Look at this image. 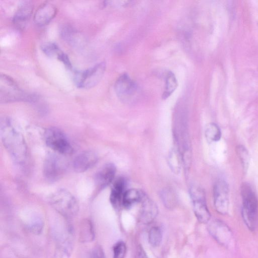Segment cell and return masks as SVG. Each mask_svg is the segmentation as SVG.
Instances as JSON below:
<instances>
[{
	"label": "cell",
	"mask_w": 258,
	"mask_h": 258,
	"mask_svg": "<svg viewBox=\"0 0 258 258\" xmlns=\"http://www.w3.org/2000/svg\"><path fill=\"white\" fill-rule=\"evenodd\" d=\"M0 135L2 143L13 160L18 164L24 163L27 149L22 135L13 125L10 119H1Z\"/></svg>",
	"instance_id": "6da1fadb"
},
{
	"label": "cell",
	"mask_w": 258,
	"mask_h": 258,
	"mask_svg": "<svg viewBox=\"0 0 258 258\" xmlns=\"http://www.w3.org/2000/svg\"><path fill=\"white\" fill-rule=\"evenodd\" d=\"M38 97L22 90L10 77L2 74L0 77V102L1 103L17 101L35 102Z\"/></svg>",
	"instance_id": "7a4b0ae2"
},
{
	"label": "cell",
	"mask_w": 258,
	"mask_h": 258,
	"mask_svg": "<svg viewBox=\"0 0 258 258\" xmlns=\"http://www.w3.org/2000/svg\"><path fill=\"white\" fill-rule=\"evenodd\" d=\"M242 199L241 214L243 220L250 230H254L256 226L258 202L256 195L247 183L242 184L241 187Z\"/></svg>",
	"instance_id": "3957f363"
},
{
	"label": "cell",
	"mask_w": 258,
	"mask_h": 258,
	"mask_svg": "<svg viewBox=\"0 0 258 258\" xmlns=\"http://www.w3.org/2000/svg\"><path fill=\"white\" fill-rule=\"evenodd\" d=\"M49 201L52 207L66 218L75 216L79 210L76 198L69 191L59 189L53 192Z\"/></svg>",
	"instance_id": "277c9868"
},
{
	"label": "cell",
	"mask_w": 258,
	"mask_h": 258,
	"mask_svg": "<svg viewBox=\"0 0 258 258\" xmlns=\"http://www.w3.org/2000/svg\"><path fill=\"white\" fill-rule=\"evenodd\" d=\"M105 69V62H101L86 70L76 72L74 76L75 84L80 88L94 87L101 81Z\"/></svg>",
	"instance_id": "5b68a950"
},
{
	"label": "cell",
	"mask_w": 258,
	"mask_h": 258,
	"mask_svg": "<svg viewBox=\"0 0 258 258\" xmlns=\"http://www.w3.org/2000/svg\"><path fill=\"white\" fill-rule=\"evenodd\" d=\"M44 140L50 149L59 154L69 155L73 152L72 146L67 136L57 127L48 128L44 133Z\"/></svg>",
	"instance_id": "8992f818"
},
{
	"label": "cell",
	"mask_w": 258,
	"mask_h": 258,
	"mask_svg": "<svg viewBox=\"0 0 258 258\" xmlns=\"http://www.w3.org/2000/svg\"><path fill=\"white\" fill-rule=\"evenodd\" d=\"M189 192L194 212L198 220L202 223H207L210 219L211 215L206 205L204 190L200 187L192 186Z\"/></svg>",
	"instance_id": "52a82bcc"
},
{
	"label": "cell",
	"mask_w": 258,
	"mask_h": 258,
	"mask_svg": "<svg viewBox=\"0 0 258 258\" xmlns=\"http://www.w3.org/2000/svg\"><path fill=\"white\" fill-rule=\"evenodd\" d=\"M208 230L213 238L221 245L229 247L232 244L233 233L223 222L217 219L212 221L208 226Z\"/></svg>",
	"instance_id": "ba28073f"
},
{
	"label": "cell",
	"mask_w": 258,
	"mask_h": 258,
	"mask_svg": "<svg viewBox=\"0 0 258 258\" xmlns=\"http://www.w3.org/2000/svg\"><path fill=\"white\" fill-rule=\"evenodd\" d=\"M63 160L54 154H50L46 157L43 165V173L48 180L56 181L63 175L66 170Z\"/></svg>",
	"instance_id": "9c48e42d"
},
{
	"label": "cell",
	"mask_w": 258,
	"mask_h": 258,
	"mask_svg": "<svg viewBox=\"0 0 258 258\" xmlns=\"http://www.w3.org/2000/svg\"><path fill=\"white\" fill-rule=\"evenodd\" d=\"M114 90L118 97L122 101H128L136 95L138 86L127 74L120 76L114 84Z\"/></svg>",
	"instance_id": "30bf717a"
},
{
	"label": "cell",
	"mask_w": 258,
	"mask_h": 258,
	"mask_svg": "<svg viewBox=\"0 0 258 258\" xmlns=\"http://www.w3.org/2000/svg\"><path fill=\"white\" fill-rule=\"evenodd\" d=\"M214 203L216 210L221 215H225L229 209V188L227 182L218 180L214 187Z\"/></svg>",
	"instance_id": "8fae6325"
},
{
	"label": "cell",
	"mask_w": 258,
	"mask_h": 258,
	"mask_svg": "<svg viewBox=\"0 0 258 258\" xmlns=\"http://www.w3.org/2000/svg\"><path fill=\"white\" fill-rule=\"evenodd\" d=\"M57 9L49 3H44L36 10L34 15V21L38 26L48 24L56 16Z\"/></svg>",
	"instance_id": "7c38bea8"
},
{
	"label": "cell",
	"mask_w": 258,
	"mask_h": 258,
	"mask_svg": "<svg viewBox=\"0 0 258 258\" xmlns=\"http://www.w3.org/2000/svg\"><path fill=\"white\" fill-rule=\"evenodd\" d=\"M97 161V156L92 151H85L78 155L73 162L76 172H83L93 167Z\"/></svg>",
	"instance_id": "4fadbf2b"
},
{
	"label": "cell",
	"mask_w": 258,
	"mask_h": 258,
	"mask_svg": "<svg viewBox=\"0 0 258 258\" xmlns=\"http://www.w3.org/2000/svg\"><path fill=\"white\" fill-rule=\"evenodd\" d=\"M33 8V5L29 2H25L20 5L13 19L17 29L21 30L26 27L31 16Z\"/></svg>",
	"instance_id": "5bb4252c"
},
{
	"label": "cell",
	"mask_w": 258,
	"mask_h": 258,
	"mask_svg": "<svg viewBox=\"0 0 258 258\" xmlns=\"http://www.w3.org/2000/svg\"><path fill=\"white\" fill-rule=\"evenodd\" d=\"M116 173V167L112 163H107L102 166L96 173L95 181L101 188L105 187L113 180Z\"/></svg>",
	"instance_id": "9a60e30c"
},
{
	"label": "cell",
	"mask_w": 258,
	"mask_h": 258,
	"mask_svg": "<svg viewBox=\"0 0 258 258\" xmlns=\"http://www.w3.org/2000/svg\"><path fill=\"white\" fill-rule=\"evenodd\" d=\"M125 180L123 177H119L113 183L110 196V201L113 207L119 209L122 206L123 197L125 192Z\"/></svg>",
	"instance_id": "2e32d148"
},
{
	"label": "cell",
	"mask_w": 258,
	"mask_h": 258,
	"mask_svg": "<svg viewBox=\"0 0 258 258\" xmlns=\"http://www.w3.org/2000/svg\"><path fill=\"white\" fill-rule=\"evenodd\" d=\"M142 203L140 219L145 224L152 222L156 218L158 209L155 203L145 195L141 202Z\"/></svg>",
	"instance_id": "e0dca14e"
},
{
	"label": "cell",
	"mask_w": 258,
	"mask_h": 258,
	"mask_svg": "<svg viewBox=\"0 0 258 258\" xmlns=\"http://www.w3.org/2000/svg\"><path fill=\"white\" fill-rule=\"evenodd\" d=\"M144 194L137 189H130L126 190L123 197L122 205L126 208L131 207L134 205L141 202L144 197Z\"/></svg>",
	"instance_id": "ac0fdd59"
},
{
	"label": "cell",
	"mask_w": 258,
	"mask_h": 258,
	"mask_svg": "<svg viewBox=\"0 0 258 258\" xmlns=\"http://www.w3.org/2000/svg\"><path fill=\"white\" fill-rule=\"evenodd\" d=\"M177 86V81L174 74L169 72L166 77L165 91L162 95V98L166 99L174 91Z\"/></svg>",
	"instance_id": "d6986e66"
},
{
	"label": "cell",
	"mask_w": 258,
	"mask_h": 258,
	"mask_svg": "<svg viewBox=\"0 0 258 258\" xmlns=\"http://www.w3.org/2000/svg\"><path fill=\"white\" fill-rule=\"evenodd\" d=\"M205 136L209 142L219 141L221 137V132L220 128L214 123L209 124L206 128Z\"/></svg>",
	"instance_id": "ffe728a7"
},
{
	"label": "cell",
	"mask_w": 258,
	"mask_h": 258,
	"mask_svg": "<svg viewBox=\"0 0 258 258\" xmlns=\"http://www.w3.org/2000/svg\"><path fill=\"white\" fill-rule=\"evenodd\" d=\"M42 51L48 56L57 58L59 55L62 52L55 43L47 42L41 46Z\"/></svg>",
	"instance_id": "44dd1931"
},
{
	"label": "cell",
	"mask_w": 258,
	"mask_h": 258,
	"mask_svg": "<svg viewBox=\"0 0 258 258\" xmlns=\"http://www.w3.org/2000/svg\"><path fill=\"white\" fill-rule=\"evenodd\" d=\"M149 241L153 246L160 245L162 239V234L161 229L158 227L151 228L149 232Z\"/></svg>",
	"instance_id": "7402d4cb"
},
{
	"label": "cell",
	"mask_w": 258,
	"mask_h": 258,
	"mask_svg": "<svg viewBox=\"0 0 258 258\" xmlns=\"http://www.w3.org/2000/svg\"><path fill=\"white\" fill-rule=\"evenodd\" d=\"M81 237L85 241L92 240L94 237L93 229L89 221H85L81 228Z\"/></svg>",
	"instance_id": "603a6c76"
},
{
	"label": "cell",
	"mask_w": 258,
	"mask_h": 258,
	"mask_svg": "<svg viewBox=\"0 0 258 258\" xmlns=\"http://www.w3.org/2000/svg\"><path fill=\"white\" fill-rule=\"evenodd\" d=\"M236 152L240 160L243 169L246 171L249 161V153L245 147L239 145L236 148Z\"/></svg>",
	"instance_id": "cb8c5ba5"
},
{
	"label": "cell",
	"mask_w": 258,
	"mask_h": 258,
	"mask_svg": "<svg viewBox=\"0 0 258 258\" xmlns=\"http://www.w3.org/2000/svg\"><path fill=\"white\" fill-rule=\"evenodd\" d=\"M60 34L65 40L72 43L75 41L78 36L75 29L69 26H64L61 29Z\"/></svg>",
	"instance_id": "d4e9b609"
},
{
	"label": "cell",
	"mask_w": 258,
	"mask_h": 258,
	"mask_svg": "<svg viewBox=\"0 0 258 258\" xmlns=\"http://www.w3.org/2000/svg\"><path fill=\"white\" fill-rule=\"evenodd\" d=\"M168 161L170 167L173 171L175 172L179 171L180 168L179 156L176 150H173L171 151Z\"/></svg>",
	"instance_id": "484cf974"
},
{
	"label": "cell",
	"mask_w": 258,
	"mask_h": 258,
	"mask_svg": "<svg viewBox=\"0 0 258 258\" xmlns=\"http://www.w3.org/2000/svg\"><path fill=\"white\" fill-rule=\"evenodd\" d=\"M126 251V247L123 241L117 242L113 246V258H124Z\"/></svg>",
	"instance_id": "4316f807"
},
{
	"label": "cell",
	"mask_w": 258,
	"mask_h": 258,
	"mask_svg": "<svg viewBox=\"0 0 258 258\" xmlns=\"http://www.w3.org/2000/svg\"><path fill=\"white\" fill-rule=\"evenodd\" d=\"M162 197L164 204L167 207L171 208L174 205L175 199L174 196L170 191L166 190L163 192Z\"/></svg>",
	"instance_id": "83f0119b"
},
{
	"label": "cell",
	"mask_w": 258,
	"mask_h": 258,
	"mask_svg": "<svg viewBox=\"0 0 258 258\" xmlns=\"http://www.w3.org/2000/svg\"><path fill=\"white\" fill-rule=\"evenodd\" d=\"M43 222L39 219H35L30 224V228L35 233H39L42 229Z\"/></svg>",
	"instance_id": "f1b7e54d"
},
{
	"label": "cell",
	"mask_w": 258,
	"mask_h": 258,
	"mask_svg": "<svg viewBox=\"0 0 258 258\" xmlns=\"http://www.w3.org/2000/svg\"><path fill=\"white\" fill-rule=\"evenodd\" d=\"M57 59L61 61L69 69H72V66L68 56L62 52L58 56Z\"/></svg>",
	"instance_id": "f546056e"
},
{
	"label": "cell",
	"mask_w": 258,
	"mask_h": 258,
	"mask_svg": "<svg viewBox=\"0 0 258 258\" xmlns=\"http://www.w3.org/2000/svg\"><path fill=\"white\" fill-rule=\"evenodd\" d=\"M90 257L91 258H105L103 250L99 246L94 248Z\"/></svg>",
	"instance_id": "4dcf8cb0"
},
{
	"label": "cell",
	"mask_w": 258,
	"mask_h": 258,
	"mask_svg": "<svg viewBox=\"0 0 258 258\" xmlns=\"http://www.w3.org/2000/svg\"><path fill=\"white\" fill-rule=\"evenodd\" d=\"M135 258H148L146 252L141 245L137 247Z\"/></svg>",
	"instance_id": "1f68e13d"
},
{
	"label": "cell",
	"mask_w": 258,
	"mask_h": 258,
	"mask_svg": "<svg viewBox=\"0 0 258 258\" xmlns=\"http://www.w3.org/2000/svg\"><path fill=\"white\" fill-rule=\"evenodd\" d=\"M89 258H91V257L90 256Z\"/></svg>",
	"instance_id": "d6a6232c"
}]
</instances>
